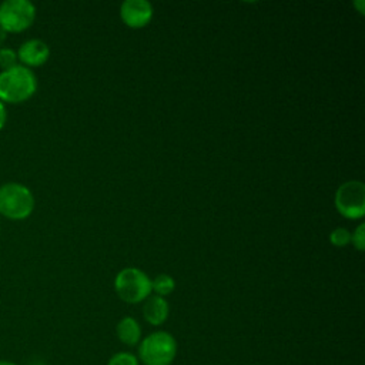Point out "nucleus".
Segmentation results:
<instances>
[{
    "label": "nucleus",
    "instance_id": "obj_1",
    "mask_svg": "<svg viewBox=\"0 0 365 365\" xmlns=\"http://www.w3.org/2000/svg\"><path fill=\"white\" fill-rule=\"evenodd\" d=\"M37 90V77L34 71L23 64L1 70L0 73V101L23 103Z\"/></svg>",
    "mask_w": 365,
    "mask_h": 365
},
{
    "label": "nucleus",
    "instance_id": "obj_2",
    "mask_svg": "<svg viewBox=\"0 0 365 365\" xmlns=\"http://www.w3.org/2000/svg\"><path fill=\"white\" fill-rule=\"evenodd\" d=\"M34 210V197L29 187L9 181L0 185V214L9 220H26Z\"/></svg>",
    "mask_w": 365,
    "mask_h": 365
},
{
    "label": "nucleus",
    "instance_id": "obj_3",
    "mask_svg": "<svg viewBox=\"0 0 365 365\" xmlns=\"http://www.w3.org/2000/svg\"><path fill=\"white\" fill-rule=\"evenodd\" d=\"M177 354L174 336L165 331L153 332L138 346V359L144 365H170Z\"/></svg>",
    "mask_w": 365,
    "mask_h": 365
},
{
    "label": "nucleus",
    "instance_id": "obj_4",
    "mask_svg": "<svg viewBox=\"0 0 365 365\" xmlns=\"http://www.w3.org/2000/svg\"><path fill=\"white\" fill-rule=\"evenodd\" d=\"M36 6L30 0H4L0 3V29L4 33H19L33 24Z\"/></svg>",
    "mask_w": 365,
    "mask_h": 365
},
{
    "label": "nucleus",
    "instance_id": "obj_5",
    "mask_svg": "<svg viewBox=\"0 0 365 365\" xmlns=\"http://www.w3.org/2000/svg\"><path fill=\"white\" fill-rule=\"evenodd\" d=\"M114 287L123 301L137 304L147 299L150 295L151 279L141 269L125 268L117 274Z\"/></svg>",
    "mask_w": 365,
    "mask_h": 365
},
{
    "label": "nucleus",
    "instance_id": "obj_6",
    "mask_svg": "<svg viewBox=\"0 0 365 365\" xmlns=\"http://www.w3.org/2000/svg\"><path fill=\"white\" fill-rule=\"evenodd\" d=\"M335 205L346 218H361L365 212V187L361 181L344 182L335 194Z\"/></svg>",
    "mask_w": 365,
    "mask_h": 365
},
{
    "label": "nucleus",
    "instance_id": "obj_7",
    "mask_svg": "<svg viewBox=\"0 0 365 365\" xmlns=\"http://www.w3.org/2000/svg\"><path fill=\"white\" fill-rule=\"evenodd\" d=\"M120 14L127 26L143 27L151 20L153 6L145 0H127L121 4Z\"/></svg>",
    "mask_w": 365,
    "mask_h": 365
},
{
    "label": "nucleus",
    "instance_id": "obj_8",
    "mask_svg": "<svg viewBox=\"0 0 365 365\" xmlns=\"http://www.w3.org/2000/svg\"><path fill=\"white\" fill-rule=\"evenodd\" d=\"M16 51H17V58L23 63V66L29 68L44 64L50 56L48 46L40 38H29L23 41L19 50Z\"/></svg>",
    "mask_w": 365,
    "mask_h": 365
},
{
    "label": "nucleus",
    "instance_id": "obj_9",
    "mask_svg": "<svg viewBox=\"0 0 365 365\" xmlns=\"http://www.w3.org/2000/svg\"><path fill=\"white\" fill-rule=\"evenodd\" d=\"M144 318L151 325H161L168 317V304L163 297H150L143 308Z\"/></svg>",
    "mask_w": 365,
    "mask_h": 365
},
{
    "label": "nucleus",
    "instance_id": "obj_10",
    "mask_svg": "<svg viewBox=\"0 0 365 365\" xmlns=\"http://www.w3.org/2000/svg\"><path fill=\"white\" fill-rule=\"evenodd\" d=\"M117 336L125 345H137L141 339V328L133 317H124L117 324Z\"/></svg>",
    "mask_w": 365,
    "mask_h": 365
},
{
    "label": "nucleus",
    "instance_id": "obj_11",
    "mask_svg": "<svg viewBox=\"0 0 365 365\" xmlns=\"http://www.w3.org/2000/svg\"><path fill=\"white\" fill-rule=\"evenodd\" d=\"M175 287V282L174 279L167 275V274H160L157 275L153 281H151V289L158 295V297H163V295H168L170 292H173Z\"/></svg>",
    "mask_w": 365,
    "mask_h": 365
},
{
    "label": "nucleus",
    "instance_id": "obj_12",
    "mask_svg": "<svg viewBox=\"0 0 365 365\" xmlns=\"http://www.w3.org/2000/svg\"><path fill=\"white\" fill-rule=\"evenodd\" d=\"M17 61H19L17 51L14 48L7 47V46L0 47V68L1 70H7V68L17 66L19 64Z\"/></svg>",
    "mask_w": 365,
    "mask_h": 365
},
{
    "label": "nucleus",
    "instance_id": "obj_13",
    "mask_svg": "<svg viewBox=\"0 0 365 365\" xmlns=\"http://www.w3.org/2000/svg\"><path fill=\"white\" fill-rule=\"evenodd\" d=\"M107 365H138V359L130 352H117L110 358Z\"/></svg>",
    "mask_w": 365,
    "mask_h": 365
},
{
    "label": "nucleus",
    "instance_id": "obj_14",
    "mask_svg": "<svg viewBox=\"0 0 365 365\" xmlns=\"http://www.w3.org/2000/svg\"><path fill=\"white\" fill-rule=\"evenodd\" d=\"M329 241L336 247H342L351 241V234L345 228H335L329 235Z\"/></svg>",
    "mask_w": 365,
    "mask_h": 365
},
{
    "label": "nucleus",
    "instance_id": "obj_15",
    "mask_svg": "<svg viewBox=\"0 0 365 365\" xmlns=\"http://www.w3.org/2000/svg\"><path fill=\"white\" fill-rule=\"evenodd\" d=\"M364 228H365V224H359L358 228L355 230V232L352 234V242L354 245L362 251L364 247H365V235H364Z\"/></svg>",
    "mask_w": 365,
    "mask_h": 365
},
{
    "label": "nucleus",
    "instance_id": "obj_16",
    "mask_svg": "<svg viewBox=\"0 0 365 365\" xmlns=\"http://www.w3.org/2000/svg\"><path fill=\"white\" fill-rule=\"evenodd\" d=\"M6 120H7V110H6L4 103L0 101V130L4 127Z\"/></svg>",
    "mask_w": 365,
    "mask_h": 365
},
{
    "label": "nucleus",
    "instance_id": "obj_17",
    "mask_svg": "<svg viewBox=\"0 0 365 365\" xmlns=\"http://www.w3.org/2000/svg\"><path fill=\"white\" fill-rule=\"evenodd\" d=\"M0 365H16L14 362L11 361H6V359H0Z\"/></svg>",
    "mask_w": 365,
    "mask_h": 365
},
{
    "label": "nucleus",
    "instance_id": "obj_18",
    "mask_svg": "<svg viewBox=\"0 0 365 365\" xmlns=\"http://www.w3.org/2000/svg\"><path fill=\"white\" fill-rule=\"evenodd\" d=\"M4 36H6V33H4V31H3V30H1V29H0V43H1V41H3V38H4Z\"/></svg>",
    "mask_w": 365,
    "mask_h": 365
}]
</instances>
